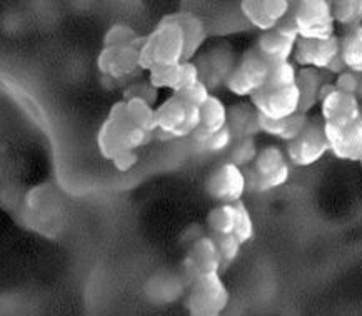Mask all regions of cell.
Returning <instances> with one entry per match:
<instances>
[{"label":"cell","mask_w":362,"mask_h":316,"mask_svg":"<svg viewBox=\"0 0 362 316\" xmlns=\"http://www.w3.org/2000/svg\"><path fill=\"white\" fill-rule=\"evenodd\" d=\"M346 71H347V67H346L344 60H342L341 55H339V57H336V59L332 60V63L329 65L326 72H329V73H332V75L339 77V75H341V73H344Z\"/></svg>","instance_id":"obj_38"},{"label":"cell","mask_w":362,"mask_h":316,"mask_svg":"<svg viewBox=\"0 0 362 316\" xmlns=\"http://www.w3.org/2000/svg\"><path fill=\"white\" fill-rule=\"evenodd\" d=\"M157 125L173 138L192 137L201 127V109L173 94L156 109Z\"/></svg>","instance_id":"obj_7"},{"label":"cell","mask_w":362,"mask_h":316,"mask_svg":"<svg viewBox=\"0 0 362 316\" xmlns=\"http://www.w3.org/2000/svg\"><path fill=\"white\" fill-rule=\"evenodd\" d=\"M179 97H182L185 102H189L190 105L194 107H201L206 104V102L211 99V92H209V87L206 85V82L199 80L197 83H194V85H190L187 88H184L182 92H179V94H175Z\"/></svg>","instance_id":"obj_35"},{"label":"cell","mask_w":362,"mask_h":316,"mask_svg":"<svg viewBox=\"0 0 362 316\" xmlns=\"http://www.w3.org/2000/svg\"><path fill=\"white\" fill-rule=\"evenodd\" d=\"M216 240L217 250H219L221 260H222V268H227L229 265L239 257L240 246L243 243L238 240V236L232 235H212Z\"/></svg>","instance_id":"obj_32"},{"label":"cell","mask_w":362,"mask_h":316,"mask_svg":"<svg viewBox=\"0 0 362 316\" xmlns=\"http://www.w3.org/2000/svg\"><path fill=\"white\" fill-rule=\"evenodd\" d=\"M185 60V35L177 22L170 16L162 18L156 29L146 35L141 49L142 71H154Z\"/></svg>","instance_id":"obj_2"},{"label":"cell","mask_w":362,"mask_h":316,"mask_svg":"<svg viewBox=\"0 0 362 316\" xmlns=\"http://www.w3.org/2000/svg\"><path fill=\"white\" fill-rule=\"evenodd\" d=\"M234 142H235L234 135H232L229 127H226L224 130H221V132L211 135L206 142L196 147L197 150L202 153H222V152H229V148L232 147V143Z\"/></svg>","instance_id":"obj_34"},{"label":"cell","mask_w":362,"mask_h":316,"mask_svg":"<svg viewBox=\"0 0 362 316\" xmlns=\"http://www.w3.org/2000/svg\"><path fill=\"white\" fill-rule=\"evenodd\" d=\"M154 135L146 132L132 122L125 110V100H120L109 110L107 119L104 120L97 135V145L100 155L114 162L120 153L139 150L151 143Z\"/></svg>","instance_id":"obj_1"},{"label":"cell","mask_w":362,"mask_h":316,"mask_svg":"<svg viewBox=\"0 0 362 316\" xmlns=\"http://www.w3.org/2000/svg\"><path fill=\"white\" fill-rule=\"evenodd\" d=\"M359 164H361V165H362V158H361V162H359Z\"/></svg>","instance_id":"obj_42"},{"label":"cell","mask_w":362,"mask_h":316,"mask_svg":"<svg viewBox=\"0 0 362 316\" xmlns=\"http://www.w3.org/2000/svg\"><path fill=\"white\" fill-rule=\"evenodd\" d=\"M332 13L336 24L354 29L362 25V0H334Z\"/></svg>","instance_id":"obj_27"},{"label":"cell","mask_w":362,"mask_h":316,"mask_svg":"<svg viewBox=\"0 0 362 316\" xmlns=\"http://www.w3.org/2000/svg\"><path fill=\"white\" fill-rule=\"evenodd\" d=\"M271 63H267L254 47L240 55L234 71L227 77L226 87L238 97H252L267 85Z\"/></svg>","instance_id":"obj_5"},{"label":"cell","mask_w":362,"mask_h":316,"mask_svg":"<svg viewBox=\"0 0 362 316\" xmlns=\"http://www.w3.org/2000/svg\"><path fill=\"white\" fill-rule=\"evenodd\" d=\"M250 104L264 117L272 120H284L299 114L300 94L297 85L284 88L264 87L250 97Z\"/></svg>","instance_id":"obj_10"},{"label":"cell","mask_w":362,"mask_h":316,"mask_svg":"<svg viewBox=\"0 0 362 316\" xmlns=\"http://www.w3.org/2000/svg\"><path fill=\"white\" fill-rule=\"evenodd\" d=\"M259 155L257 143H255V138H239L232 143V147L227 152V158L230 164L238 165L239 169H245V166H250L255 162V158Z\"/></svg>","instance_id":"obj_29"},{"label":"cell","mask_w":362,"mask_h":316,"mask_svg":"<svg viewBox=\"0 0 362 316\" xmlns=\"http://www.w3.org/2000/svg\"><path fill=\"white\" fill-rule=\"evenodd\" d=\"M341 57L347 71L362 73V25L346 29L341 37Z\"/></svg>","instance_id":"obj_22"},{"label":"cell","mask_w":362,"mask_h":316,"mask_svg":"<svg viewBox=\"0 0 362 316\" xmlns=\"http://www.w3.org/2000/svg\"><path fill=\"white\" fill-rule=\"evenodd\" d=\"M327 152H331V148H329L326 125H324V120L319 119H310L304 132L286 147V155L296 166L317 164Z\"/></svg>","instance_id":"obj_9"},{"label":"cell","mask_w":362,"mask_h":316,"mask_svg":"<svg viewBox=\"0 0 362 316\" xmlns=\"http://www.w3.org/2000/svg\"><path fill=\"white\" fill-rule=\"evenodd\" d=\"M137 162H139V153H137V150H131V152L120 153V155H119L117 158H115L112 164H114V166H115V170H119V171H129V170H132L134 166L137 165Z\"/></svg>","instance_id":"obj_37"},{"label":"cell","mask_w":362,"mask_h":316,"mask_svg":"<svg viewBox=\"0 0 362 316\" xmlns=\"http://www.w3.org/2000/svg\"><path fill=\"white\" fill-rule=\"evenodd\" d=\"M361 102L356 95L334 90L321 102L324 123H351L361 119Z\"/></svg>","instance_id":"obj_17"},{"label":"cell","mask_w":362,"mask_h":316,"mask_svg":"<svg viewBox=\"0 0 362 316\" xmlns=\"http://www.w3.org/2000/svg\"><path fill=\"white\" fill-rule=\"evenodd\" d=\"M97 68L105 80L132 83L142 75L141 49L137 47H104L97 57Z\"/></svg>","instance_id":"obj_8"},{"label":"cell","mask_w":362,"mask_h":316,"mask_svg":"<svg viewBox=\"0 0 362 316\" xmlns=\"http://www.w3.org/2000/svg\"><path fill=\"white\" fill-rule=\"evenodd\" d=\"M206 190L209 197L221 203H238L243 202L244 193L247 192V180L245 171L238 165L226 162L209 175Z\"/></svg>","instance_id":"obj_12"},{"label":"cell","mask_w":362,"mask_h":316,"mask_svg":"<svg viewBox=\"0 0 362 316\" xmlns=\"http://www.w3.org/2000/svg\"><path fill=\"white\" fill-rule=\"evenodd\" d=\"M300 39L327 40L336 35L332 2L329 0H300L291 7Z\"/></svg>","instance_id":"obj_4"},{"label":"cell","mask_w":362,"mask_h":316,"mask_svg":"<svg viewBox=\"0 0 362 316\" xmlns=\"http://www.w3.org/2000/svg\"><path fill=\"white\" fill-rule=\"evenodd\" d=\"M244 171L249 192L266 193L287 183L291 176V162L279 147H264L259 150L254 164Z\"/></svg>","instance_id":"obj_3"},{"label":"cell","mask_w":362,"mask_h":316,"mask_svg":"<svg viewBox=\"0 0 362 316\" xmlns=\"http://www.w3.org/2000/svg\"><path fill=\"white\" fill-rule=\"evenodd\" d=\"M297 42L299 39H296V37L287 35L279 29H274L259 35L254 49L267 63L277 65L291 62V57H294Z\"/></svg>","instance_id":"obj_16"},{"label":"cell","mask_w":362,"mask_h":316,"mask_svg":"<svg viewBox=\"0 0 362 316\" xmlns=\"http://www.w3.org/2000/svg\"><path fill=\"white\" fill-rule=\"evenodd\" d=\"M359 77H361V73L346 71L344 73H341V75L336 78V82H334V83H336L337 90L346 92V94L356 95L357 94V87H359Z\"/></svg>","instance_id":"obj_36"},{"label":"cell","mask_w":362,"mask_h":316,"mask_svg":"<svg viewBox=\"0 0 362 316\" xmlns=\"http://www.w3.org/2000/svg\"><path fill=\"white\" fill-rule=\"evenodd\" d=\"M146 35H141L127 24H115L105 32L104 47H137L142 49Z\"/></svg>","instance_id":"obj_25"},{"label":"cell","mask_w":362,"mask_h":316,"mask_svg":"<svg viewBox=\"0 0 362 316\" xmlns=\"http://www.w3.org/2000/svg\"><path fill=\"white\" fill-rule=\"evenodd\" d=\"M131 99H142L146 100L147 104L156 105L157 99H159V90L152 85L148 80H136L132 83H129L124 90V100H131Z\"/></svg>","instance_id":"obj_33"},{"label":"cell","mask_w":362,"mask_h":316,"mask_svg":"<svg viewBox=\"0 0 362 316\" xmlns=\"http://www.w3.org/2000/svg\"><path fill=\"white\" fill-rule=\"evenodd\" d=\"M227 117H229V109L224 105V102L211 95V99L201 107V127L199 128L214 135L227 127Z\"/></svg>","instance_id":"obj_23"},{"label":"cell","mask_w":362,"mask_h":316,"mask_svg":"<svg viewBox=\"0 0 362 316\" xmlns=\"http://www.w3.org/2000/svg\"><path fill=\"white\" fill-rule=\"evenodd\" d=\"M207 226L211 235H232L235 229V207L234 203H221L212 208L207 215Z\"/></svg>","instance_id":"obj_26"},{"label":"cell","mask_w":362,"mask_h":316,"mask_svg":"<svg viewBox=\"0 0 362 316\" xmlns=\"http://www.w3.org/2000/svg\"><path fill=\"white\" fill-rule=\"evenodd\" d=\"M125 110H127V115L137 127L152 135L157 132L159 125H157V111L154 105L147 104L142 99H131L125 100Z\"/></svg>","instance_id":"obj_24"},{"label":"cell","mask_w":362,"mask_h":316,"mask_svg":"<svg viewBox=\"0 0 362 316\" xmlns=\"http://www.w3.org/2000/svg\"><path fill=\"white\" fill-rule=\"evenodd\" d=\"M331 152L341 160L361 162L362 119L351 123H324Z\"/></svg>","instance_id":"obj_13"},{"label":"cell","mask_w":362,"mask_h":316,"mask_svg":"<svg viewBox=\"0 0 362 316\" xmlns=\"http://www.w3.org/2000/svg\"><path fill=\"white\" fill-rule=\"evenodd\" d=\"M309 120L308 115L300 114V111L284 120H272L259 114V127H261V132L289 143L304 132Z\"/></svg>","instance_id":"obj_21"},{"label":"cell","mask_w":362,"mask_h":316,"mask_svg":"<svg viewBox=\"0 0 362 316\" xmlns=\"http://www.w3.org/2000/svg\"><path fill=\"white\" fill-rule=\"evenodd\" d=\"M334 90H337L336 83H332V82H326V83H324V85H322V88H321V95H319V100L322 102L324 99H327V97L331 95ZM319 105H321V104H319Z\"/></svg>","instance_id":"obj_39"},{"label":"cell","mask_w":362,"mask_h":316,"mask_svg":"<svg viewBox=\"0 0 362 316\" xmlns=\"http://www.w3.org/2000/svg\"><path fill=\"white\" fill-rule=\"evenodd\" d=\"M297 73H299V71H297L296 63L292 62L271 65V73H269L266 87L284 88L297 85Z\"/></svg>","instance_id":"obj_30"},{"label":"cell","mask_w":362,"mask_h":316,"mask_svg":"<svg viewBox=\"0 0 362 316\" xmlns=\"http://www.w3.org/2000/svg\"><path fill=\"white\" fill-rule=\"evenodd\" d=\"M292 2L289 0H244L240 2V12L245 20L257 30L271 32L291 12Z\"/></svg>","instance_id":"obj_14"},{"label":"cell","mask_w":362,"mask_h":316,"mask_svg":"<svg viewBox=\"0 0 362 316\" xmlns=\"http://www.w3.org/2000/svg\"><path fill=\"white\" fill-rule=\"evenodd\" d=\"M180 73H182V62L175 65H167L148 72L147 80L154 85L157 90L160 88H169L173 94H177L180 88Z\"/></svg>","instance_id":"obj_28"},{"label":"cell","mask_w":362,"mask_h":316,"mask_svg":"<svg viewBox=\"0 0 362 316\" xmlns=\"http://www.w3.org/2000/svg\"><path fill=\"white\" fill-rule=\"evenodd\" d=\"M189 288L187 310L190 316H221L229 305V291L219 273L199 276Z\"/></svg>","instance_id":"obj_6"},{"label":"cell","mask_w":362,"mask_h":316,"mask_svg":"<svg viewBox=\"0 0 362 316\" xmlns=\"http://www.w3.org/2000/svg\"><path fill=\"white\" fill-rule=\"evenodd\" d=\"M170 18L174 22H177L182 29L184 35H185V60L184 62H190L196 54L199 52V49L202 47L204 42L207 39V29L204 25V22L199 18L196 13L192 12H177V13H170Z\"/></svg>","instance_id":"obj_19"},{"label":"cell","mask_w":362,"mask_h":316,"mask_svg":"<svg viewBox=\"0 0 362 316\" xmlns=\"http://www.w3.org/2000/svg\"><path fill=\"white\" fill-rule=\"evenodd\" d=\"M361 119H362V105H361Z\"/></svg>","instance_id":"obj_41"},{"label":"cell","mask_w":362,"mask_h":316,"mask_svg":"<svg viewBox=\"0 0 362 316\" xmlns=\"http://www.w3.org/2000/svg\"><path fill=\"white\" fill-rule=\"evenodd\" d=\"M326 77H324L322 71L317 68L304 67L297 73V88L300 94V114L308 115L315 105L321 104L319 95H321V88L326 83Z\"/></svg>","instance_id":"obj_20"},{"label":"cell","mask_w":362,"mask_h":316,"mask_svg":"<svg viewBox=\"0 0 362 316\" xmlns=\"http://www.w3.org/2000/svg\"><path fill=\"white\" fill-rule=\"evenodd\" d=\"M222 260L212 235H202L192 241L187 255L182 260V275L190 285L199 276L209 273H219Z\"/></svg>","instance_id":"obj_11"},{"label":"cell","mask_w":362,"mask_h":316,"mask_svg":"<svg viewBox=\"0 0 362 316\" xmlns=\"http://www.w3.org/2000/svg\"><path fill=\"white\" fill-rule=\"evenodd\" d=\"M227 127L234 135L235 140L239 138H254L261 132L259 127V111L255 110L252 104H240L232 105L229 109V117H227Z\"/></svg>","instance_id":"obj_18"},{"label":"cell","mask_w":362,"mask_h":316,"mask_svg":"<svg viewBox=\"0 0 362 316\" xmlns=\"http://www.w3.org/2000/svg\"><path fill=\"white\" fill-rule=\"evenodd\" d=\"M234 207H235V229H234V235L238 236V240L243 245L244 243H249V241L254 238V233H255L252 217H250V212L247 210V207H245L243 202L234 203Z\"/></svg>","instance_id":"obj_31"},{"label":"cell","mask_w":362,"mask_h":316,"mask_svg":"<svg viewBox=\"0 0 362 316\" xmlns=\"http://www.w3.org/2000/svg\"><path fill=\"white\" fill-rule=\"evenodd\" d=\"M357 99H359V102L362 104V73L359 77V87H357V94H356Z\"/></svg>","instance_id":"obj_40"},{"label":"cell","mask_w":362,"mask_h":316,"mask_svg":"<svg viewBox=\"0 0 362 316\" xmlns=\"http://www.w3.org/2000/svg\"><path fill=\"white\" fill-rule=\"evenodd\" d=\"M341 55V37L334 35L327 40L299 39L296 45L294 62L300 67L327 71L332 60Z\"/></svg>","instance_id":"obj_15"}]
</instances>
